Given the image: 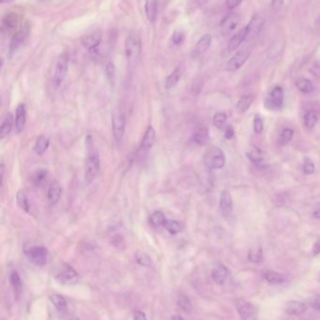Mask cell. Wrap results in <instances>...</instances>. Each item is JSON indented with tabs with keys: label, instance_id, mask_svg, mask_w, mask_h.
I'll use <instances>...</instances> for the list:
<instances>
[{
	"label": "cell",
	"instance_id": "6da1fadb",
	"mask_svg": "<svg viewBox=\"0 0 320 320\" xmlns=\"http://www.w3.org/2000/svg\"><path fill=\"white\" fill-rule=\"evenodd\" d=\"M125 57L127 63L130 68H135L139 61L141 52H142V44L140 40L139 35L135 32H132L126 38Z\"/></svg>",
	"mask_w": 320,
	"mask_h": 320
},
{
	"label": "cell",
	"instance_id": "7a4b0ae2",
	"mask_svg": "<svg viewBox=\"0 0 320 320\" xmlns=\"http://www.w3.org/2000/svg\"><path fill=\"white\" fill-rule=\"evenodd\" d=\"M204 164L210 169H218L222 168L225 164V156L223 151L216 147L211 146L206 150L203 156Z\"/></svg>",
	"mask_w": 320,
	"mask_h": 320
},
{
	"label": "cell",
	"instance_id": "3957f363",
	"mask_svg": "<svg viewBox=\"0 0 320 320\" xmlns=\"http://www.w3.org/2000/svg\"><path fill=\"white\" fill-rule=\"evenodd\" d=\"M127 119L122 109H117L112 115V132L117 142H119L125 133Z\"/></svg>",
	"mask_w": 320,
	"mask_h": 320
},
{
	"label": "cell",
	"instance_id": "277c9868",
	"mask_svg": "<svg viewBox=\"0 0 320 320\" xmlns=\"http://www.w3.org/2000/svg\"><path fill=\"white\" fill-rule=\"evenodd\" d=\"M56 277L64 285H75L79 281V275L70 265L63 263L57 269Z\"/></svg>",
	"mask_w": 320,
	"mask_h": 320
},
{
	"label": "cell",
	"instance_id": "5b68a950",
	"mask_svg": "<svg viewBox=\"0 0 320 320\" xmlns=\"http://www.w3.org/2000/svg\"><path fill=\"white\" fill-rule=\"evenodd\" d=\"M28 259L38 266H42L46 264L47 262V257H48V251L47 248L42 246V245H32L29 246L25 251Z\"/></svg>",
	"mask_w": 320,
	"mask_h": 320
},
{
	"label": "cell",
	"instance_id": "8992f818",
	"mask_svg": "<svg viewBox=\"0 0 320 320\" xmlns=\"http://www.w3.org/2000/svg\"><path fill=\"white\" fill-rule=\"evenodd\" d=\"M69 68V57L67 55H61L56 61L55 73L53 77V84L55 87H59L63 83Z\"/></svg>",
	"mask_w": 320,
	"mask_h": 320
},
{
	"label": "cell",
	"instance_id": "52a82bcc",
	"mask_svg": "<svg viewBox=\"0 0 320 320\" xmlns=\"http://www.w3.org/2000/svg\"><path fill=\"white\" fill-rule=\"evenodd\" d=\"M100 170V158L96 153L90 154L84 163V180L91 183L97 177Z\"/></svg>",
	"mask_w": 320,
	"mask_h": 320
},
{
	"label": "cell",
	"instance_id": "ba28073f",
	"mask_svg": "<svg viewBox=\"0 0 320 320\" xmlns=\"http://www.w3.org/2000/svg\"><path fill=\"white\" fill-rule=\"evenodd\" d=\"M251 56L250 48L248 47H243L239 51H237L227 63L226 69L228 71H236V70L240 69L248 60V58Z\"/></svg>",
	"mask_w": 320,
	"mask_h": 320
},
{
	"label": "cell",
	"instance_id": "9c48e42d",
	"mask_svg": "<svg viewBox=\"0 0 320 320\" xmlns=\"http://www.w3.org/2000/svg\"><path fill=\"white\" fill-rule=\"evenodd\" d=\"M265 25V19L259 14H255L251 19L249 24L245 28L246 30V41H252L256 38L261 30L263 29Z\"/></svg>",
	"mask_w": 320,
	"mask_h": 320
},
{
	"label": "cell",
	"instance_id": "30bf717a",
	"mask_svg": "<svg viewBox=\"0 0 320 320\" xmlns=\"http://www.w3.org/2000/svg\"><path fill=\"white\" fill-rule=\"evenodd\" d=\"M30 24L29 23H26L22 28H20L15 34H14L12 42H11V45H10V52L11 54L15 53L24 43L26 42V40L28 39L30 33Z\"/></svg>",
	"mask_w": 320,
	"mask_h": 320
},
{
	"label": "cell",
	"instance_id": "8fae6325",
	"mask_svg": "<svg viewBox=\"0 0 320 320\" xmlns=\"http://www.w3.org/2000/svg\"><path fill=\"white\" fill-rule=\"evenodd\" d=\"M240 18L239 15L237 14H228L221 23V28H222V32L224 36L230 35L235 29L237 28L239 24Z\"/></svg>",
	"mask_w": 320,
	"mask_h": 320
},
{
	"label": "cell",
	"instance_id": "7c38bea8",
	"mask_svg": "<svg viewBox=\"0 0 320 320\" xmlns=\"http://www.w3.org/2000/svg\"><path fill=\"white\" fill-rule=\"evenodd\" d=\"M156 139V133L152 125H150L144 135L139 147V153H148L152 147Z\"/></svg>",
	"mask_w": 320,
	"mask_h": 320
},
{
	"label": "cell",
	"instance_id": "4fadbf2b",
	"mask_svg": "<svg viewBox=\"0 0 320 320\" xmlns=\"http://www.w3.org/2000/svg\"><path fill=\"white\" fill-rule=\"evenodd\" d=\"M101 35L100 32L95 31L92 33H89L85 36H84L82 39V44L84 47L88 50L89 52H93L97 50L100 43H101Z\"/></svg>",
	"mask_w": 320,
	"mask_h": 320
},
{
	"label": "cell",
	"instance_id": "5bb4252c",
	"mask_svg": "<svg viewBox=\"0 0 320 320\" xmlns=\"http://www.w3.org/2000/svg\"><path fill=\"white\" fill-rule=\"evenodd\" d=\"M219 206H220V211L223 216H227L232 213L233 200L231 198V194L227 190H223L220 196Z\"/></svg>",
	"mask_w": 320,
	"mask_h": 320
},
{
	"label": "cell",
	"instance_id": "9a60e30c",
	"mask_svg": "<svg viewBox=\"0 0 320 320\" xmlns=\"http://www.w3.org/2000/svg\"><path fill=\"white\" fill-rule=\"evenodd\" d=\"M236 309L243 320H249L253 315V307L249 302L243 299H238L236 302Z\"/></svg>",
	"mask_w": 320,
	"mask_h": 320
},
{
	"label": "cell",
	"instance_id": "2e32d148",
	"mask_svg": "<svg viewBox=\"0 0 320 320\" xmlns=\"http://www.w3.org/2000/svg\"><path fill=\"white\" fill-rule=\"evenodd\" d=\"M62 195V188L57 182H53L47 189V199L50 205L54 206L58 202Z\"/></svg>",
	"mask_w": 320,
	"mask_h": 320
},
{
	"label": "cell",
	"instance_id": "e0dca14e",
	"mask_svg": "<svg viewBox=\"0 0 320 320\" xmlns=\"http://www.w3.org/2000/svg\"><path fill=\"white\" fill-rule=\"evenodd\" d=\"M209 130L208 127L203 124H198L196 125L194 133L193 139L198 145H205L209 141Z\"/></svg>",
	"mask_w": 320,
	"mask_h": 320
},
{
	"label": "cell",
	"instance_id": "ac0fdd59",
	"mask_svg": "<svg viewBox=\"0 0 320 320\" xmlns=\"http://www.w3.org/2000/svg\"><path fill=\"white\" fill-rule=\"evenodd\" d=\"M211 44V36L209 34L204 35L195 45V49L193 51V56L198 57L204 55Z\"/></svg>",
	"mask_w": 320,
	"mask_h": 320
},
{
	"label": "cell",
	"instance_id": "d6986e66",
	"mask_svg": "<svg viewBox=\"0 0 320 320\" xmlns=\"http://www.w3.org/2000/svg\"><path fill=\"white\" fill-rule=\"evenodd\" d=\"M27 123V110L25 104L18 105L15 113V126L16 129L20 132L25 128Z\"/></svg>",
	"mask_w": 320,
	"mask_h": 320
},
{
	"label": "cell",
	"instance_id": "ffe728a7",
	"mask_svg": "<svg viewBox=\"0 0 320 320\" xmlns=\"http://www.w3.org/2000/svg\"><path fill=\"white\" fill-rule=\"evenodd\" d=\"M306 305L300 301H290L286 307V312L290 316H301L306 311Z\"/></svg>",
	"mask_w": 320,
	"mask_h": 320
},
{
	"label": "cell",
	"instance_id": "44dd1931",
	"mask_svg": "<svg viewBox=\"0 0 320 320\" xmlns=\"http://www.w3.org/2000/svg\"><path fill=\"white\" fill-rule=\"evenodd\" d=\"M228 270L227 268L224 266V265L221 264V263H218V264L215 265L214 268H213V271H212V278L213 280L219 284V285H222L225 280L227 278L228 276Z\"/></svg>",
	"mask_w": 320,
	"mask_h": 320
},
{
	"label": "cell",
	"instance_id": "7402d4cb",
	"mask_svg": "<svg viewBox=\"0 0 320 320\" xmlns=\"http://www.w3.org/2000/svg\"><path fill=\"white\" fill-rule=\"evenodd\" d=\"M244 41H246V30H245V28L240 29L237 34H235L230 39V41L228 42V45H227V51L229 53L235 51L237 47H239V45Z\"/></svg>",
	"mask_w": 320,
	"mask_h": 320
},
{
	"label": "cell",
	"instance_id": "603a6c76",
	"mask_svg": "<svg viewBox=\"0 0 320 320\" xmlns=\"http://www.w3.org/2000/svg\"><path fill=\"white\" fill-rule=\"evenodd\" d=\"M14 123V120L13 114L11 112L7 113L5 118L3 119L1 126H0V138L1 139H4L5 137H7L12 132Z\"/></svg>",
	"mask_w": 320,
	"mask_h": 320
},
{
	"label": "cell",
	"instance_id": "cb8c5ba5",
	"mask_svg": "<svg viewBox=\"0 0 320 320\" xmlns=\"http://www.w3.org/2000/svg\"><path fill=\"white\" fill-rule=\"evenodd\" d=\"M145 13L148 20L154 23L157 18V0H147L145 4Z\"/></svg>",
	"mask_w": 320,
	"mask_h": 320
},
{
	"label": "cell",
	"instance_id": "d4e9b609",
	"mask_svg": "<svg viewBox=\"0 0 320 320\" xmlns=\"http://www.w3.org/2000/svg\"><path fill=\"white\" fill-rule=\"evenodd\" d=\"M49 145H50L49 139L47 137L42 135L35 141L34 148H33L34 152L37 154H39V155H42L47 151V149L49 148Z\"/></svg>",
	"mask_w": 320,
	"mask_h": 320
},
{
	"label": "cell",
	"instance_id": "484cf974",
	"mask_svg": "<svg viewBox=\"0 0 320 320\" xmlns=\"http://www.w3.org/2000/svg\"><path fill=\"white\" fill-rule=\"evenodd\" d=\"M181 77V68H176L175 70H173L167 78L166 81V89L167 90H170L173 87H175L177 84L179 83L180 79Z\"/></svg>",
	"mask_w": 320,
	"mask_h": 320
},
{
	"label": "cell",
	"instance_id": "4316f807",
	"mask_svg": "<svg viewBox=\"0 0 320 320\" xmlns=\"http://www.w3.org/2000/svg\"><path fill=\"white\" fill-rule=\"evenodd\" d=\"M270 101L276 108H282L284 102V91L281 87L276 86L270 93Z\"/></svg>",
	"mask_w": 320,
	"mask_h": 320
},
{
	"label": "cell",
	"instance_id": "83f0119b",
	"mask_svg": "<svg viewBox=\"0 0 320 320\" xmlns=\"http://www.w3.org/2000/svg\"><path fill=\"white\" fill-rule=\"evenodd\" d=\"M19 19L15 14H7L3 19V27L7 30H14L18 28Z\"/></svg>",
	"mask_w": 320,
	"mask_h": 320
},
{
	"label": "cell",
	"instance_id": "f1b7e54d",
	"mask_svg": "<svg viewBox=\"0 0 320 320\" xmlns=\"http://www.w3.org/2000/svg\"><path fill=\"white\" fill-rule=\"evenodd\" d=\"M296 86L301 92L304 94H310L314 90V85L312 82L305 78H299L296 82Z\"/></svg>",
	"mask_w": 320,
	"mask_h": 320
},
{
	"label": "cell",
	"instance_id": "f546056e",
	"mask_svg": "<svg viewBox=\"0 0 320 320\" xmlns=\"http://www.w3.org/2000/svg\"><path fill=\"white\" fill-rule=\"evenodd\" d=\"M10 281L12 284V287L14 289V295L16 298H19L21 291H22V281L20 278V275L18 274L17 272H13L11 276H10Z\"/></svg>",
	"mask_w": 320,
	"mask_h": 320
},
{
	"label": "cell",
	"instance_id": "4dcf8cb0",
	"mask_svg": "<svg viewBox=\"0 0 320 320\" xmlns=\"http://www.w3.org/2000/svg\"><path fill=\"white\" fill-rule=\"evenodd\" d=\"M16 201L18 206L26 213H29V202H28V196L27 193L20 189L16 194Z\"/></svg>",
	"mask_w": 320,
	"mask_h": 320
},
{
	"label": "cell",
	"instance_id": "1f68e13d",
	"mask_svg": "<svg viewBox=\"0 0 320 320\" xmlns=\"http://www.w3.org/2000/svg\"><path fill=\"white\" fill-rule=\"evenodd\" d=\"M167 220L166 215L160 211L154 212L152 213V215L150 216V222L153 227H164V225H165V223L167 222Z\"/></svg>",
	"mask_w": 320,
	"mask_h": 320
},
{
	"label": "cell",
	"instance_id": "d6a6232c",
	"mask_svg": "<svg viewBox=\"0 0 320 320\" xmlns=\"http://www.w3.org/2000/svg\"><path fill=\"white\" fill-rule=\"evenodd\" d=\"M253 98L250 95H246L241 97L237 104V110L239 113H243L250 108L251 104L253 103Z\"/></svg>",
	"mask_w": 320,
	"mask_h": 320
},
{
	"label": "cell",
	"instance_id": "836d02e7",
	"mask_svg": "<svg viewBox=\"0 0 320 320\" xmlns=\"http://www.w3.org/2000/svg\"><path fill=\"white\" fill-rule=\"evenodd\" d=\"M50 301L54 305V306L56 307V309L60 312L65 311L67 309V302L64 299V297H62L60 295L54 294V295L50 296Z\"/></svg>",
	"mask_w": 320,
	"mask_h": 320
},
{
	"label": "cell",
	"instance_id": "e575fe53",
	"mask_svg": "<svg viewBox=\"0 0 320 320\" xmlns=\"http://www.w3.org/2000/svg\"><path fill=\"white\" fill-rule=\"evenodd\" d=\"M265 279L267 282L272 285H278L282 284L284 282V276L280 274L279 273H276L274 271H268L264 275Z\"/></svg>",
	"mask_w": 320,
	"mask_h": 320
},
{
	"label": "cell",
	"instance_id": "d590c367",
	"mask_svg": "<svg viewBox=\"0 0 320 320\" xmlns=\"http://www.w3.org/2000/svg\"><path fill=\"white\" fill-rule=\"evenodd\" d=\"M319 120V115L315 111H307L304 115V125L308 129H312L317 125Z\"/></svg>",
	"mask_w": 320,
	"mask_h": 320
},
{
	"label": "cell",
	"instance_id": "8d00e7d4",
	"mask_svg": "<svg viewBox=\"0 0 320 320\" xmlns=\"http://www.w3.org/2000/svg\"><path fill=\"white\" fill-rule=\"evenodd\" d=\"M46 177H47V171L45 169H39V170H36L33 174H32V177H31V181L33 183L34 185L36 186H41L42 184H43L44 181L46 180Z\"/></svg>",
	"mask_w": 320,
	"mask_h": 320
},
{
	"label": "cell",
	"instance_id": "74e56055",
	"mask_svg": "<svg viewBox=\"0 0 320 320\" xmlns=\"http://www.w3.org/2000/svg\"><path fill=\"white\" fill-rule=\"evenodd\" d=\"M164 228L172 235H176L181 231V224L175 220H167V222L164 225Z\"/></svg>",
	"mask_w": 320,
	"mask_h": 320
},
{
	"label": "cell",
	"instance_id": "f35d334b",
	"mask_svg": "<svg viewBox=\"0 0 320 320\" xmlns=\"http://www.w3.org/2000/svg\"><path fill=\"white\" fill-rule=\"evenodd\" d=\"M248 259L251 262H254V263H258L261 262L262 259H263V252H262V248L260 246H257L255 248H253L249 251V255H248Z\"/></svg>",
	"mask_w": 320,
	"mask_h": 320
},
{
	"label": "cell",
	"instance_id": "ab89813d",
	"mask_svg": "<svg viewBox=\"0 0 320 320\" xmlns=\"http://www.w3.org/2000/svg\"><path fill=\"white\" fill-rule=\"evenodd\" d=\"M135 259L138 264L144 266V267H150L152 263L151 257L147 253L142 252V251H138L135 254Z\"/></svg>",
	"mask_w": 320,
	"mask_h": 320
},
{
	"label": "cell",
	"instance_id": "60d3db41",
	"mask_svg": "<svg viewBox=\"0 0 320 320\" xmlns=\"http://www.w3.org/2000/svg\"><path fill=\"white\" fill-rule=\"evenodd\" d=\"M178 305L181 307V309L186 312V313H191L193 310V305L189 298L185 295H181L178 299Z\"/></svg>",
	"mask_w": 320,
	"mask_h": 320
},
{
	"label": "cell",
	"instance_id": "b9f144b4",
	"mask_svg": "<svg viewBox=\"0 0 320 320\" xmlns=\"http://www.w3.org/2000/svg\"><path fill=\"white\" fill-rule=\"evenodd\" d=\"M226 120H227V116L224 112H217L213 116V125H215L217 128L222 129L225 126Z\"/></svg>",
	"mask_w": 320,
	"mask_h": 320
},
{
	"label": "cell",
	"instance_id": "7bdbcfd3",
	"mask_svg": "<svg viewBox=\"0 0 320 320\" xmlns=\"http://www.w3.org/2000/svg\"><path fill=\"white\" fill-rule=\"evenodd\" d=\"M247 156L249 157L251 161L253 162H255V163H258V162H261L263 160V155H262V153L260 152L259 149H257L256 147H253V150L251 152H248L247 153Z\"/></svg>",
	"mask_w": 320,
	"mask_h": 320
},
{
	"label": "cell",
	"instance_id": "ee69618b",
	"mask_svg": "<svg viewBox=\"0 0 320 320\" xmlns=\"http://www.w3.org/2000/svg\"><path fill=\"white\" fill-rule=\"evenodd\" d=\"M294 136V131L291 128H285L281 134V142L283 144H287L291 141Z\"/></svg>",
	"mask_w": 320,
	"mask_h": 320
},
{
	"label": "cell",
	"instance_id": "f6af8a7d",
	"mask_svg": "<svg viewBox=\"0 0 320 320\" xmlns=\"http://www.w3.org/2000/svg\"><path fill=\"white\" fill-rule=\"evenodd\" d=\"M106 75H107V78H108L110 84L114 85L115 82H116V68H115V65L113 63L107 64Z\"/></svg>",
	"mask_w": 320,
	"mask_h": 320
},
{
	"label": "cell",
	"instance_id": "bcb514c9",
	"mask_svg": "<svg viewBox=\"0 0 320 320\" xmlns=\"http://www.w3.org/2000/svg\"><path fill=\"white\" fill-rule=\"evenodd\" d=\"M264 128V125H263V121L261 119V117L258 114H255L254 118H253V130L255 133L259 134L262 132Z\"/></svg>",
	"mask_w": 320,
	"mask_h": 320
},
{
	"label": "cell",
	"instance_id": "7dc6e473",
	"mask_svg": "<svg viewBox=\"0 0 320 320\" xmlns=\"http://www.w3.org/2000/svg\"><path fill=\"white\" fill-rule=\"evenodd\" d=\"M303 172L307 175L313 174L315 172V164L309 157H305V159H304Z\"/></svg>",
	"mask_w": 320,
	"mask_h": 320
},
{
	"label": "cell",
	"instance_id": "c3c4849f",
	"mask_svg": "<svg viewBox=\"0 0 320 320\" xmlns=\"http://www.w3.org/2000/svg\"><path fill=\"white\" fill-rule=\"evenodd\" d=\"M183 40H184V35L179 31H176L172 36V42H174L176 45L181 44V42H183Z\"/></svg>",
	"mask_w": 320,
	"mask_h": 320
},
{
	"label": "cell",
	"instance_id": "681fc988",
	"mask_svg": "<svg viewBox=\"0 0 320 320\" xmlns=\"http://www.w3.org/2000/svg\"><path fill=\"white\" fill-rule=\"evenodd\" d=\"M311 305L312 307L317 310L320 311V295H315L312 300H311Z\"/></svg>",
	"mask_w": 320,
	"mask_h": 320
},
{
	"label": "cell",
	"instance_id": "f907efd6",
	"mask_svg": "<svg viewBox=\"0 0 320 320\" xmlns=\"http://www.w3.org/2000/svg\"><path fill=\"white\" fill-rule=\"evenodd\" d=\"M241 2H242V0H225L226 7H227L229 10H233V9H235V8L237 7Z\"/></svg>",
	"mask_w": 320,
	"mask_h": 320
},
{
	"label": "cell",
	"instance_id": "816d5d0a",
	"mask_svg": "<svg viewBox=\"0 0 320 320\" xmlns=\"http://www.w3.org/2000/svg\"><path fill=\"white\" fill-rule=\"evenodd\" d=\"M284 4V0H271V7L272 10L275 12H278L279 10L282 8Z\"/></svg>",
	"mask_w": 320,
	"mask_h": 320
},
{
	"label": "cell",
	"instance_id": "f5cc1de1",
	"mask_svg": "<svg viewBox=\"0 0 320 320\" xmlns=\"http://www.w3.org/2000/svg\"><path fill=\"white\" fill-rule=\"evenodd\" d=\"M134 320H147V316L145 315V313H143L142 311L136 310L134 313Z\"/></svg>",
	"mask_w": 320,
	"mask_h": 320
},
{
	"label": "cell",
	"instance_id": "db71d44e",
	"mask_svg": "<svg viewBox=\"0 0 320 320\" xmlns=\"http://www.w3.org/2000/svg\"><path fill=\"white\" fill-rule=\"evenodd\" d=\"M233 136H234V129L231 125H229L226 127V129L224 131V138L228 139H232Z\"/></svg>",
	"mask_w": 320,
	"mask_h": 320
},
{
	"label": "cell",
	"instance_id": "11a10c76",
	"mask_svg": "<svg viewBox=\"0 0 320 320\" xmlns=\"http://www.w3.org/2000/svg\"><path fill=\"white\" fill-rule=\"evenodd\" d=\"M313 254L315 255V256H317V255H319V254H320V238L316 242V244H314V246H313Z\"/></svg>",
	"mask_w": 320,
	"mask_h": 320
},
{
	"label": "cell",
	"instance_id": "9f6ffc18",
	"mask_svg": "<svg viewBox=\"0 0 320 320\" xmlns=\"http://www.w3.org/2000/svg\"><path fill=\"white\" fill-rule=\"evenodd\" d=\"M311 72L314 74V75H316V76H318V77H320V64L319 65H314L313 66V68L311 69Z\"/></svg>",
	"mask_w": 320,
	"mask_h": 320
},
{
	"label": "cell",
	"instance_id": "6f0895ef",
	"mask_svg": "<svg viewBox=\"0 0 320 320\" xmlns=\"http://www.w3.org/2000/svg\"><path fill=\"white\" fill-rule=\"evenodd\" d=\"M313 214H314V216H315L316 218H319V219H320V204H317V205H316V207H315V209H314Z\"/></svg>",
	"mask_w": 320,
	"mask_h": 320
},
{
	"label": "cell",
	"instance_id": "680465c9",
	"mask_svg": "<svg viewBox=\"0 0 320 320\" xmlns=\"http://www.w3.org/2000/svg\"><path fill=\"white\" fill-rule=\"evenodd\" d=\"M171 320H183V319L181 318V316H174V317H172Z\"/></svg>",
	"mask_w": 320,
	"mask_h": 320
},
{
	"label": "cell",
	"instance_id": "91938a15",
	"mask_svg": "<svg viewBox=\"0 0 320 320\" xmlns=\"http://www.w3.org/2000/svg\"><path fill=\"white\" fill-rule=\"evenodd\" d=\"M317 28L320 30V14L319 18H318V21H317Z\"/></svg>",
	"mask_w": 320,
	"mask_h": 320
},
{
	"label": "cell",
	"instance_id": "94428289",
	"mask_svg": "<svg viewBox=\"0 0 320 320\" xmlns=\"http://www.w3.org/2000/svg\"><path fill=\"white\" fill-rule=\"evenodd\" d=\"M14 0H1V3H11Z\"/></svg>",
	"mask_w": 320,
	"mask_h": 320
},
{
	"label": "cell",
	"instance_id": "6125c7cd",
	"mask_svg": "<svg viewBox=\"0 0 320 320\" xmlns=\"http://www.w3.org/2000/svg\"><path fill=\"white\" fill-rule=\"evenodd\" d=\"M69 320H80L79 319H77V318H71V319H70Z\"/></svg>",
	"mask_w": 320,
	"mask_h": 320
},
{
	"label": "cell",
	"instance_id": "be15d7a7",
	"mask_svg": "<svg viewBox=\"0 0 320 320\" xmlns=\"http://www.w3.org/2000/svg\"><path fill=\"white\" fill-rule=\"evenodd\" d=\"M319 280H320V275H319Z\"/></svg>",
	"mask_w": 320,
	"mask_h": 320
},
{
	"label": "cell",
	"instance_id": "e7e4bbea",
	"mask_svg": "<svg viewBox=\"0 0 320 320\" xmlns=\"http://www.w3.org/2000/svg\"><path fill=\"white\" fill-rule=\"evenodd\" d=\"M41 1H43V0H41Z\"/></svg>",
	"mask_w": 320,
	"mask_h": 320
}]
</instances>
